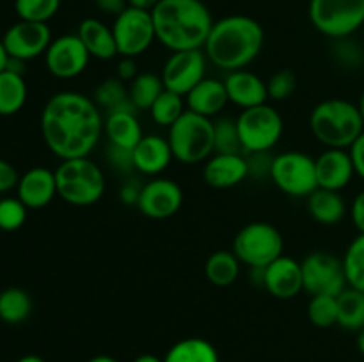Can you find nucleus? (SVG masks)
Segmentation results:
<instances>
[{
  "label": "nucleus",
  "mask_w": 364,
  "mask_h": 362,
  "mask_svg": "<svg viewBox=\"0 0 364 362\" xmlns=\"http://www.w3.org/2000/svg\"><path fill=\"white\" fill-rule=\"evenodd\" d=\"M77 35L84 46L87 48L89 55L98 60H110L117 53L116 39H114L112 27L103 23L98 18H85L78 23Z\"/></svg>",
  "instance_id": "obj_25"
},
{
  "label": "nucleus",
  "mask_w": 364,
  "mask_h": 362,
  "mask_svg": "<svg viewBox=\"0 0 364 362\" xmlns=\"http://www.w3.org/2000/svg\"><path fill=\"white\" fill-rule=\"evenodd\" d=\"M308 209L313 220L322 226H336L347 215L348 208L340 192L316 188L308 197Z\"/></svg>",
  "instance_id": "obj_26"
},
{
  "label": "nucleus",
  "mask_w": 364,
  "mask_h": 362,
  "mask_svg": "<svg viewBox=\"0 0 364 362\" xmlns=\"http://www.w3.org/2000/svg\"><path fill=\"white\" fill-rule=\"evenodd\" d=\"M137 114L139 110L135 109L134 103L107 114L105 123H103V133L109 138V144L134 149L141 142L144 135H142V126L139 123Z\"/></svg>",
  "instance_id": "obj_23"
},
{
  "label": "nucleus",
  "mask_w": 364,
  "mask_h": 362,
  "mask_svg": "<svg viewBox=\"0 0 364 362\" xmlns=\"http://www.w3.org/2000/svg\"><path fill=\"white\" fill-rule=\"evenodd\" d=\"M187 110V103H185L183 96L176 94L173 91H164L162 94L156 98V102L153 103L151 109L148 110L151 119L155 121V124L164 128H171Z\"/></svg>",
  "instance_id": "obj_33"
},
{
  "label": "nucleus",
  "mask_w": 364,
  "mask_h": 362,
  "mask_svg": "<svg viewBox=\"0 0 364 362\" xmlns=\"http://www.w3.org/2000/svg\"><path fill=\"white\" fill-rule=\"evenodd\" d=\"M185 103H187V110L212 119L213 116L223 112L230 103L224 80L206 77L185 96Z\"/></svg>",
  "instance_id": "obj_24"
},
{
  "label": "nucleus",
  "mask_w": 364,
  "mask_h": 362,
  "mask_svg": "<svg viewBox=\"0 0 364 362\" xmlns=\"http://www.w3.org/2000/svg\"><path fill=\"white\" fill-rule=\"evenodd\" d=\"M171 151L174 160L185 165L206 162L215 153L213 121L205 116L185 110L183 116L169 128Z\"/></svg>",
  "instance_id": "obj_6"
},
{
  "label": "nucleus",
  "mask_w": 364,
  "mask_h": 362,
  "mask_svg": "<svg viewBox=\"0 0 364 362\" xmlns=\"http://www.w3.org/2000/svg\"><path fill=\"white\" fill-rule=\"evenodd\" d=\"M134 149L117 148V146L109 144L107 148V162L121 174H128L134 169Z\"/></svg>",
  "instance_id": "obj_43"
},
{
  "label": "nucleus",
  "mask_w": 364,
  "mask_h": 362,
  "mask_svg": "<svg viewBox=\"0 0 364 362\" xmlns=\"http://www.w3.org/2000/svg\"><path fill=\"white\" fill-rule=\"evenodd\" d=\"M164 91H166V87H164L162 77L146 71V73H139L130 82L128 96H130V102L134 103L135 109L149 110Z\"/></svg>",
  "instance_id": "obj_32"
},
{
  "label": "nucleus",
  "mask_w": 364,
  "mask_h": 362,
  "mask_svg": "<svg viewBox=\"0 0 364 362\" xmlns=\"http://www.w3.org/2000/svg\"><path fill=\"white\" fill-rule=\"evenodd\" d=\"M358 109H359V112H361V116L364 119V91H363L361 98H359V102H358Z\"/></svg>",
  "instance_id": "obj_56"
},
{
  "label": "nucleus",
  "mask_w": 364,
  "mask_h": 362,
  "mask_svg": "<svg viewBox=\"0 0 364 362\" xmlns=\"http://www.w3.org/2000/svg\"><path fill=\"white\" fill-rule=\"evenodd\" d=\"M112 34L116 39L117 53L121 57H135L148 52L153 41H156L155 25L151 11L135 9L128 6L119 16L114 18Z\"/></svg>",
  "instance_id": "obj_11"
},
{
  "label": "nucleus",
  "mask_w": 364,
  "mask_h": 362,
  "mask_svg": "<svg viewBox=\"0 0 364 362\" xmlns=\"http://www.w3.org/2000/svg\"><path fill=\"white\" fill-rule=\"evenodd\" d=\"M270 151L263 153H247L245 160H247L249 177L256 181H265L270 177V169H272L274 156L269 155Z\"/></svg>",
  "instance_id": "obj_42"
},
{
  "label": "nucleus",
  "mask_w": 364,
  "mask_h": 362,
  "mask_svg": "<svg viewBox=\"0 0 364 362\" xmlns=\"http://www.w3.org/2000/svg\"><path fill=\"white\" fill-rule=\"evenodd\" d=\"M28 208L18 197L0 199V231L13 233L27 220Z\"/></svg>",
  "instance_id": "obj_40"
},
{
  "label": "nucleus",
  "mask_w": 364,
  "mask_h": 362,
  "mask_svg": "<svg viewBox=\"0 0 364 362\" xmlns=\"http://www.w3.org/2000/svg\"><path fill=\"white\" fill-rule=\"evenodd\" d=\"M348 213H350L352 224H354V227L358 229V233L364 234V190H361L355 195L350 208H348Z\"/></svg>",
  "instance_id": "obj_46"
},
{
  "label": "nucleus",
  "mask_w": 364,
  "mask_h": 362,
  "mask_svg": "<svg viewBox=\"0 0 364 362\" xmlns=\"http://www.w3.org/2000/svg\"><path fill=\"white\" fill-rule=\"evenodd\" d=\"M308 318L318 329L338 325V297L313 295L308 304Z\"/></svg>",
  "instance_id": "obj_36"
},
{
  "label": "nucleus",
  "mask_w": 364,
  "mask_h": 362,
  "mask_svg": "<svg viewBox=\"0 0 364 362\" xmlns=\"http://www.w3.org/2000/svg\"><path fill=\"white\" fill-rule=\"evenodd\" d=\"M240 259L233 251H215L205 263V275L217 287L233 286L240 277Z\"/></svg>",
  "instance_id": "obj_27"
},
{
  "label": "nucleus",
  "mask_w": 364,
  "mask_h": 362,
  "mask_svg": "<svg viewBox=\"0 0 364 362\" xmlns=\"http://www.w3.org/2000/svg\"><path fill=\"white\" fill-rule=\"evenodd\" d=\"M208 57L205 50H183L173 52L162 67L164 87L176 94L187 96L196 85L206 78Z\"/></svg>",
  "instance_id": "obj_13"
},
{
  "label": "nucleus",
  "mask_w": 364,
  "mask_h": 362,
  "mask_svg": "<svg viewBox=\"0 0 364 362\" xmlns=\"http://www.w3.org/2000/svg\"><path fill=\"white\" fill-rule=\"evenodd\" d=\"M308 14L326 38H352L364 25V0H309Z\"/></svg>",
  "instance_id": "obj_7"
},
{
  "label": "nucleus",
  "mask_w": 364,
  "mask_h": 362,
  "mask_svg": "<svg viewBox=\"0 0 364 362\" xmlns=\"http://www.w3.org/2000/svg\"><path fill=\"white\" fill-rule=\"evenodd\" d=\"M263 287L279 300H291L304 291L302 265L290 256H279L269 266H265Z\"/></svg>",
  "instance_id": "obj_17"
},
{
  "label": "nucleus",
  "mask_w": 364,
  "mask_h": 362,
  "mask_svg": "<svg viewBox=\"0 0 364 362\" xmlns=\"http://www.w3.org/2000/svg\"><path fill=\"white\" fill-rule=\"evenodd\" d=\"M57 195L55 170L46 167H32L20 176L16 197L28 209H41L48 206Z\"/></svg>",
  "instance_id": "obj_19"
},
{
  "label": "nucleus",
  "mask_w": 364,
  "mask_h": 362,
  "mask_svg": "<svg viewBox=\"0 0 364 362\" xmlns=\"http://www.w3.org/2000/svg\"><path fill=\"white\" fill-rule=\"evenodd\" d=\"M315 167L318 188L326 190L341 192L350 185L352 177L355 176L354 162L348 149L326 148V151L315 158Z\"/></svg>",
  "instance_id": "obj_18"
},
{
  "label": "nucleus",
  "mask_w": 364,
  "mask_h": 362,
  "mask_svg": "<svg viewBox=\"0 0 364 362\" xmlns=\"http://www.w3.org/2000/svg\"><path fill=\"white\" fill-rule=\"evenodd\" d=\"M348 153L354 162V170L361 180H364V131L358 137V141L348 148Z\"/></svg>",
  "instance_id": "obj_47"
},
{
  "label": "nucleus",
  "mask_w": 364,
  "mask_h": 362,
  "mask_svg": "<svg viewBox=\"0 0 364 362\" xmlns=\"http://www.w3.org/2000/svg\"><path fill=\"white\" fill-rule=\"evenodd\" d=\"M27 82L14 71L4 70L0 73V116L9 117L20 112L27 103Z\"/></svg>",
  "instance_id": "obj_29"
},
{
  "label": "nucleus",
  "mask_w": 364,
  "mask_h": 362,
  "mask_svg": "<svg viewBox=\"0 0 364 362\" xmlns=\"http://www.w3.org/2000/svg\"><path fill=\"white\" fill-rule=\"evenodd\" d=\"M231 251L235 252L242 265L269 266L274 259L283 256L284 240L281 231L269 222L245 224L237 233Z\"/></svg>",
  "instance_id": "obj_9"
},
{
  "label": "nucleus",
  "mask_w": 364,
  "mask_h": 362,
  "mask_svg": "<svg viewBox=\"0 0 364 362\" xmlns=\"http://www.w3.org/2000/svg\"><path fill=\"white\" fill-rule=\"evenodd\" d=\"M87 48L77 34H64L52 39L45 53V66L52 77L71 80L84 73L89 66Z\"/></svg>",
  "instance_id": "obj_14"
},
{
  "label": "nucleus",
  "mask_w": 364,
  "mask_h": 362,
  "mask_svg": "<svg viewBox=\"0 0 364 362\" xmlns=\"http://www.w3.org/2000/svg\"><path fill=\"white\" fill-rule=\"evenodd\" d=\"M139 75L137 64H135V59H130V57H123L117 64V78L123 82H132Z\"/></svg>",
  "instance_id": "obj_49"
},
{
  "label": "nucleus",
  "mask_w": 364,
  "mask_h": 362,
  "mask_svg": "<svg viewBox=\"0 0 364 362\" xmlns=\"http://www.w3.org/2000/svg\"><path fill=\"white\" fill-rule=\"evenodd\" d=\"M224 85H226L230 102L233 105L240 106L242 110L259 106L269 99L267 82L249 70H238L228 73V77L224 78Z\"/></svg>",
  "instance_id": "obj_21"
},
{
  "label": "nucleus",
  "mask_w": 364,
  "mask_h": 362,
  "mask_svg": "<svg viewBox=\"0 0 364 362\" xmlns=\"http://www.w3.org/2000/svg\"><path fill=\"white\" fill-rule=\"evenodd\" d=\"M132 153H134V169L144 176L156 177L174 160L169 141L162 135H144Z\"/></svg>",
  "instance_id": "obj_22"
},
{
  "label": "nucleus",
  "mask_w": 364,
  "mask_h": 362,
  "mask_svg": "<svg viewBox=\"0 0 364 362\" xmlns=\"http://www.w3.org/2000/svg\"><path fill=\"white\" fill-rule=\"evenodd\" d=\"M0 322H2V319H0Z\"/></svg>",
  "instance_id": "obj_57"
},
{
  "label": "nucleus",
  "mask_w": 364,
  "mask_h": 362,
  "mask_svg": "<svg viewBox=\"0 0 364 362\" xmlns=\"http://www.w3.org/2000/svg\"><path fill=\"white\" fill-rule=\"evenodd\" d=\"M183 204V190L169 177H153L142 185L137 209L153 220H164L176 215Z\"/></svg>",
  "instance_id": "obj_16"
},
{
  "label": "nucleus",
  "mask_w": 364,
  "mask_h": 362,
  "mask_svg": "<svg viewBox=\"0 0 364 362\" xmlns=\"http://www.w3.org/2000/svg\"><path fill=\"white\" fill-rule=\"evenodd\" d=\"M265 45V31L258 20L245 14H231L213 21L205 50L208 62L219 70H245L255 62Z\"/></svg>",
  "instance_id": "obj_2"
},
{
  "label": "nucleus",
  "mask_w": 364,
  "mask_h": 362,
  "mask_svg": "<svg viewBox=\"0 0 364 362\" xmlns=\"http://www.w3.org/2000/svg\"><path fill=\"white\" fill-rule=\"evenodd\" d=\"M238 135H240L242 151L263 153L272 151L279 144L284 131V121L279 110L263 105L242 110L237 117Z\"/></svg>",
  "instance_id": "obj_8"
},
{
  "label": "nucleus",
  "mask_w": 364,
  "mask_h": 362,
  "mask_svg": "<svg viewBox=\"0 0 364 362\" xmlns=\"http://www.w3.org/2000/svg\"><path fill=\"white\" fill-rule=\"evenodd\" d=\"M92 2H95L96 9L114 18L119 16V14L128 7L127 0H92Z\"/></svg>",
  "instance_id": "obj_48"
},
{
  "label": "nucleus",
  "mask_w": 364,
  "mask_h": 362,
  "mask_svg": "<svg viewBox=\"0 0 364 362\" xmlns=\"http://www.w3.org/2000/svg\"><path fill=\"white\" fill-rule=\"evenodd\" d=\"M142 183L137 177H128L119 188V201L127 206H137L139 197H141Z\"/></svg>",
  "instance_id": "obj_44"
},
{
  "label": "nucleus",
  "mask_w": 364,
  "mask_h": 362,
  "mask_svg": "<svg viewBox=\"0 0 364 362\" xmlns=\"http://www.w3.org/2000/svg\"><path fill=\"white\" fill-rule=\"evenodd\" d=\"M338 325L347 330L364 329V293L347 286L338 295Z\"/></svg>",
  "instance_id": "obj_30"
},
{
  "label": "nucleus",
  "mask_w": 364,
  "mask_h": 362,
  "mask_svg": "<svg viewBox=\"0 0 364 362\" xmlns=\"http://www.w3.org/2000/svg\"><path fill=\"white\" fill-rule=\"evenodd\" d=\"M128 6L135 7V9H142V11H153L155 9L156 4L160 0H127Z\"/></svg>",
  "instance_id": "obj_50"
},
{
  "label": "nucleus",
  "mask_w": 364,
  "mask_h": 362,
  "mask_svg": "<svg viewBox=\"0 0 364 362\" xmlns=\"http://www.w3.org/2000/svg\"><path fill=\"white\" fill-rule=\"evenodd\" d=\"M331 53L334 62L345 70H358L364 64V50L352 38L334 39Z\"/></svg>",
  "instance_id": "obj_39"
},
{
  "label": "nucleus",
  "mask_w": 364,
  "mask_h": 362,
  "mask_svg": "<svg viewBox=\"0 0 364 362\" xmlns=\"http://www.w3.org/2000/svg\"><path fill=\"white\" fill-rule=\"evenodd\" d=\"M89 362H119V361L110 357V355H96V357H92Z\"/></svg>",
  "instance_id": "obj_53"
},
{
  "label": "nucleus",
  "mask_w": 364,
  "mask_h": 362,
  "mask_svg": "<svg viewBox=\"0 0 364 362\" xmlns=\"http://www.w3.org/2000/svg\"><path fill=\"white\" fill-rule=\"evenodd\" d=\"M249 177L247 160L245 155H224V153H213L205 162L203 169V180L208 187L233 188Z\"/></svg>",
  "instance_id": "obj_20"
},
{
  "label": "nucleus",
  "mask_w": 364,
  "mask_h": 362,
  "mask_svg": "<svg viewBox=\"0 0 364 362\" xmlns=\"http://www.w3.org/2000/svg\"><path fill=\"white\" fill-rule=\"evenodd\" d=\"M32 312V298L23 287H7L0 291V319L9 325L23 323Z\"/></svg>",
  "instance_id": "obj_31"
},
{
  "label": "nucleus",
  "mask_w": 364,
  "mask_h": 362,
  "mask_svg": "<svg viewBox=\"0 0 364 362\" xmlns=\"http://www.w3.org/2000/svg\"><path fill=\"white\" fill-rule=\"evenodd\" d=\"M309 130L326 148L348 149L364 131V119L355 103L329 98L311 110Z\"/></svg>",
  "instance_id": "obj_4"
},
{
  "label": "nucleus",
  "mask_w": 364,
  "mask_h": 362,
  "mask_svg": "<svg viewBox=\"0 0 364 362\" xmlns=\"http://www.w3.org/2000/svg\"><path fill=\"white\" fill-rule=\"evenodd\" d=\"M92 99H95L96 105H98L100 109L107 110V114L123 109V106L132 103L130 96H128V87L124 85V82L119 80L117 77L105 78V80L95 89Z\"/></svg>",
  "instance_id": "obj_34"
},
{
  "label": "nucleus",
  "mask_w": 364,
  "mask_h": 362,
  "mask_svg": "<svg viewBox=\"0 0 364 362\" xmlns=\"http://www.w3.org/2000/svg\"><path fill=\"white\" fill-rule=\"evenodd\" d=\"M55 183L57 195L71 206H92L105 194V174L89 156L60 160Z\"/></svg>",
  "instance_id": "obj_5"
},
{
  "label": "nucleus",
  "mask_w": 364,
  "mask_h": 362,
  "mask_svg": "<svg viewBox=\"0 0 364 362\" xmlns=\"http://www.w3.org/2000/svg\"><path fill=\"white\" fill-rule=\"evenodd\" d=\"M304 291L313 295H331L338 297L347 284L343 259L334 256L333 252L315 251L306 256L301 261Z\"/></svg>",
  "instance_id": "obj_12"
},
{
  "label": "nucleus",
  "mask_w": 364,
  "mask_h": 362,
  "mask_svg": "<svg viewBox=\"0 0 364 362\" xmlns=\"http://www.w3.org/2000/svg\"><path fill=\"white\" fill-rule=\"evenodd\" d=\"M295 89H297V75L291 70L276 71L267 82L269 98L274 102H284L294 94Z\"/></svg>",
  "instance_id": "obj_41"
},
{
  "label": "nucleus",
  "mask_w": 364,
  "mask_h": 362,
  "mask_svg": "<svg viewBox=\"0 0 364 362\" xmlns=\"http://www.w3.org/2000/svg\"><path fill=\"white\" fill-rule=\"evenodd\" d=\"M213 135H215V153L224 155H240L242 144L238 135L237 119L220 117L213 123Z\"/></svg>",
  "instance_id": "obj_38"
},
{
  "label": "nucleus",
  "mask_w": 364,
  "mask_h": 362,
  "mask_svg": "<svg viewBox=\"0 0 364 362\" xmlns=\"http://www.w3.org/2000/svg\"><path fill=\"white\" fill-rule=\"evenodd\" d=\"M7 60H9V55H7V52H6V46H4V43H2V38H0V73H2V71L6 70V66H7Z\"/></svg>",
  "instance_id": "obj_51"
},
{
  "label": "nucleus",
  "mask_w": 364,
  "mask_h": 362,
  "mask_svg": "<svg viewBox=\"0 0 364 362\" xmlns=\"http://www.w3.org/2000/svg\"><path fill=\"white\" fill-rule=\"evenodd\" d=\"M16 362H45L43 361L41 357H39V355H23V357H20L18 358Z\"/></svg>",
  "instance_id": "obj_54"
},
{
  "label": "nucleus",
  "mask_w": 364,
  "mask_h": 362,
  "mask_svg": "<svg viewBox=\"0 0 364 362\" xmlns=\"http://www.w3.org/2000/svg\"><path fill=\"white\" fill-rule=\"evenodd\" d=\"M18 181H20V176L13 163L0 158V194H6V192L16 188Z\"/></svg>",
  "instance_id": "obj_45"
},
{
  "label": "nucleus",
  "mask_w": 364,
  "mask_h": 362,
  "mask_svg": "<svg viewBox=\"0 0 364 362\" xmlns=\"http://www.w3.org/2000/svg\"><path fill=\"white\" fill-rule=\"evenodd\" d=\"M60 9V0H14L18 18L25 21L48 23Z\"/></svg>",
  "instance_id": "obj_37"
},
{
  "label": "nucleus",
  "mask_w": 364,
  "mask_h": 362,
  "mask_svg": "<svg viewBox=\"0 0 364 362\" xmlns=\"http://www.w3.org/2000/svg\"><path fill=\"white\" fill-rule=\"evenodd\" d=\"M156 41L171 52L203 50L213 18L203 0H160L151 11Z\"/></svg>",
  "instance_id": "obj_3"
},
{
  "label": "nucleus",
  "mask_w": 364,
  "mask_h": 362,
  "mask_svg": "<svg viewBox=\"0 0 364 362\" xmlns=\"http://www.w3.org/2000/svg\"><path fill=\"white\" fill-rule=\"evenodd\" d=\"M2 43L9 57L20 60H32L45 55L52 43V31L48 23L18 20L2 35Z\"/></svg>",
  "instance_id": "obj_15"
},
{
  "label": "nucleus",
  "mask_w": 364,
  "mask_h": 362,
  "mask_svg": "<svg viewBox=\"0 0 364 362\" xmlns=\"http://www.w3.org/2000/svg\"><path fill=\"white\" fill-rule=\"evenodd\" d=\"M341 259H343L347 284L364 293V234H358L348 243Z\"/></svg>",
  "instance_id": "obj_35"
},
{
  "label": "nucleus",
  "mask_w": 364,
  "mask_h": 362,
  "mask_svg": "<svg viewBox=\"0 0 364 362\" xmlns=\"http://www.w3.org/2000/svg\"><path fill=\"white\" fill-rule=\"evenodd\" d=\"M164 362H220V358L210 341L203 337H185L169 348Z\"/></svg>",
  "instance_id": "obj_28"
},
{
  "label": "nucleus",
  "mask_w": 364,
  "mask_h": 362,
  "mask_svg": "<svg viewBox=\"0 0 364 362\" xmlns=\"http://www.w3.org/2000/svg\"><path fill=\"white\" fill-rule=\"evenodd\" d=\"M134 362H164V358L156 357V355H151V353H144V355H139Z\"/></svg>",
  "instance_id": "obj_52"
},
{
  "label": "nucleus",
  "mask_w": 364,
  "mask_h": 362,
  "mask_svg": "<svg viewBox=\"0 0 364 362\" xmlns=\"http://www.w3.org/2000/svg\"><path fill=\"white\" fill-rule=\"evenodd\" d=\"M270 181L290 197H309L318 188L315 158L304 151H284L274 156Z\"/></svg>",
  "instance_id": "obj_10"
},
{
  "label": "nucleus",
  "mask_w": 364,
  "mask_h": 362,
  "mask_svg": "<svg viewBox=\"0 0 364 362\" xmlns=\"http://www.w3.org/2000/svg\"><path fill=\"white\" fill-rule=\"evenodd\" d=\"M102 109L89 96L60 91L50 96L41 112L46 148L60 160L89 156L103 135Z\"/></svg>",
  "instance_id": "obj_1"
},
{
  "label": "nucleus",
  "mask_w": 364,
  "mask_h": 362,
  "mask_svg": "<svg viewBox=\"0 0 364 362\" xmlns=\"http://www.w3.org/2000/svg\"><path fill=\"white\" fill-rule=\"evenodd\" d=\"M358 348H359V351L364 355V329L359 330V334H358Z\"/></svg>",
  "instance_id": "obj_55"
}]
</instances>
